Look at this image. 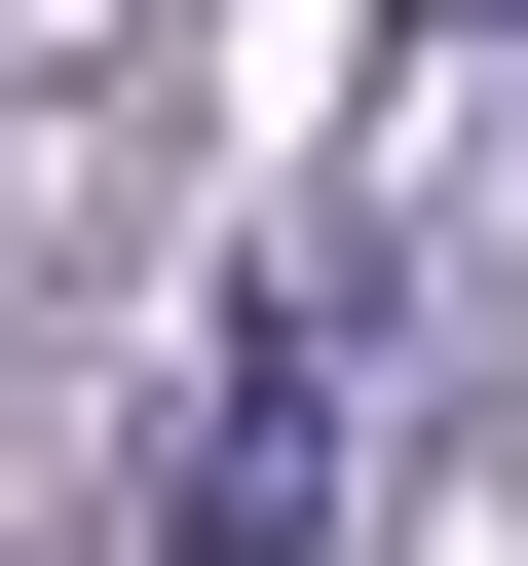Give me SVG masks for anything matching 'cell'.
<instances>
[{"label":"cell","mask_w":528,"mask_h":566,"mask_svg":"<svg viewBox=\"0 0 528 566\" xmlns=\"http://www.w3.org/2000/svg\"><path fill=\"white\" fill-rule=\"evenodd\" d=\"M340 416H378V264H226V340H189V453H151V566H303L340 528Z\"/></svg>","instance_id":"cell-1"},{"label":"cell","mask_w":528,"mask_h":566,"mask_svg":"<svg viewBox=\"0 0 528 566\" xmlns=\"http://www.w3.org/2000/svg\"><path fill=\"white\" fill-rule=\"evenodd\" d=\"M453 39H528V0H453Z\"/></svg>","instance_id":"cell-2"}]
</instances>
